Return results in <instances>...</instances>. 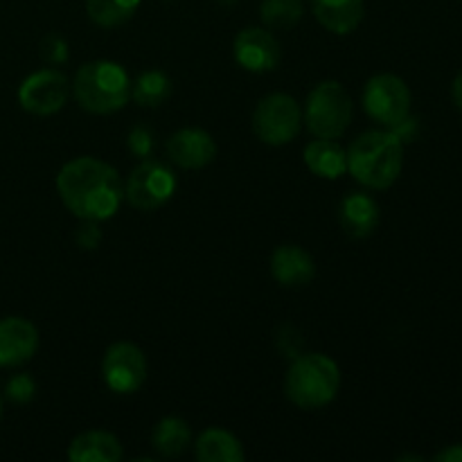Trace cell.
<instances>
[{"label":"cell","instance_id":"cell-1","mask_svg":"<svg viewBox=\"0 0 462 462\" xmlns=\"http://www.w3.org/2000/svg\"><path fill=\"white\" fill-rule=\"evenodd\" d=\"M57 189L72 215L90 221L111 219L125 197L116 167L90 156L66 162L57 176Z\"/></svg>","mask_w":462,"mask_h":462},{"label":"cell","instance_id":"cell-2","mask_svg":"<svg viewBox=\"0 0 462 462\" xmlns=\"http://www.w3.org/2000/svg\"><path fill=\"white\" fill-rule=\"evenodd\" d=\"M404 143L393 131H365L347 149V171L370 189H386L400 179Z\"/></svg>","mask_w":462,"mask_h":462},{"label":"cell","instance_id":"cell-3","mask_svg":"<svg viewBox=\"0 0 462 462\" xmlns=\"http://www.w3.org/2000/svg\"><path fill=\"white\" fill-rule=\"evenodd\" d=\"M341 388V370L325 355H298L284 377V393L298 409L314 411L328 406Z\"/></svg>","mask_w":462,"mask_h":462},{"label":"cell","instance_id":"cell-4","mask_svg":"<svg viewBox=\"0 0 462 462\" xmlns=\"http://www.w3.org/2000/svg\"><path fill=\"white\" fill-rule=\"evenodd\" d=\"M72 95L84 111L97 116L116 113L131 97L129 75L116 61H90L77 70Z\"/></svg>","mask_w":462,"mask_h":462},{"label":"cell","instance_id":"cell-5","mask_svg":"<svg viewBox=\"0 0 462 462\" xmlns=\"http://www.w3.org/2000/svg\"><path fill=\"white\" fill-rule=\"evenodd\" d=\"M305 122L316 138H341L352 122V97L343 84L320 81L307 97Z\"/></svg>","mask_w":462,"mask_h":462},{"label":"cell","instance_id":"cell-6","mask_svg":"<svg viewBox=\"0 0 462 462\" xmlns=\"http://www.w3.org/2000/svg\"><path fill=\"white\" fill-rule=\"evenodd\" d=\"M302 111L296 99L287 93H271L260 99L253 113V131L266 144H287L300 134Z\"/></svg>","mask_w":462,"mask_h":462},{"label":"cell","instance_id":"cell-7","mask_svg":"<svg viewBox=\"0 0 462 462\" xmlns=\"http://www.w3.org/2000/svg\"><path fill=\"white\" fill-rule=\"evenodd\" d=\"M176 192V176L167 165L144 158L129 174L125 197L135 210L152 212L165 206Z\"/></svg>","mask_w":462,"mask_h":462},{"label":"cell","instance_id":"cell-8","mask_svg":"<svg viewBox=\"0 0 462 462\" xmlns=\"http://www.w3.org/2000/svg\"><path fill=\"white\" fill-rule=\"evenodd\" d=\"M364 106L373 120L393 129L411 116V90L404 79L397 75H374L365 84Z\"/></svg>","mask_w":462,"mask_h":462},{"label":"cell","instance_id":"cell-9","mask_svg":"<svg viewBox=\"0 0 462 462\" xmlns=\"http://www.w3.org/2000/svg\"><path fill=\"white\" fill-rule=\"evenodd\" d=\"M102 374L113 393L129 395L135 393L147 379V359L144 352L134 343H113L104 355Z\"/></svg>","mask_w":462,"mask_h":462},{"label":"cell","instance_id":"cell-10","mask_svg":"<svg viewBox=\"0 0 462 462\" xmlns=\"http://www.w3.org/2000/svg\"><path fill=\"white\" fill-rule=\"evenodd\" d=\"M70 84L59 70H39L34 75L25 77V81L18 88V102L27 113L34 116H52L61 111L68 102Z\"/></svg>","mask_w":462,"mask_h":462},{"label":"cell","instance_id":"cell-11","mask_svg":"<svg viewBox=\"0 0 462 462\" xmlns=\"http://www.w3.org/2000/svg\"><path fill=\"white\" fill-rule=\"evenodd\" d=\"M233 52L239 66L251 72L273 70L282 57L278 39L266 27H246V30L239 32Z\"/></svg>","mask_w":462,"mask_h":462},{"label":"cell","instance_id":"cell-12","mask_svg":"<svg viewBox=\"0 0 462 462\" xmlns=\"http://www.w3.org/2000/svg\"><path fill=\"white\" fill-rule=\"evenodd\" d=\"M167 156L183 170H201L217 156L212 135L203 129H180L167 140Z\"/></svg>","mask_w":462,"mask_h":462},{"label":"cell","instance_id":"cell-13","mask_svg":"<svg viewBox=\"0 0 462 462\" xmlns=\"http://www.w3.org/2000/svg\"><path fill=\"white\" fill-rule=\"evenodd\" d=\"M39 332L30 320L9 316L0 320V365H21L36 355Z\"/></svg>","mask_w":462,"mask_h":462},{"label":"cell","instance_id":"cell-14","mask_svg":"<svg viewBox=\"0 0 462 462\" xmlns=\"http://www.w3.org/2000/svg\"><path fill=\"white\" fill-rule=\"evenodd\" d=\"M271 273L278 280L282 287H305L314 280L316 264L307 251L300 246H287L275 248L273 257H271Z\"/></svg>","mask_w":462,"mask_h":462},{"label":"cell","instance_id":"cell-15","mask_svg":"<svg viewBox=\"0 0 462 462\" xmlns=\"http://www.w3.org/2000/svg\"><path fill=\"white\" fill-rule=\"evenodd\" d=\"M338 219H341L346 235H350L355 239H365L377 230L379 206L370 194L352 192L341 201Z\"/></svg>","mask_w":462,"mask_h":462},{"label":"cell","instance_id":"cell-16","mask_svg":"<svg viewBox=\"0 0 462 462\" xmlns=\"http://www.w3.org/2000/svg\"><path fill=\"white\" fill-rule=\"evenodd\" d=\"M314 16L332 34H350L364 21V0H311Z\"/></svg>","mask_w":462,"mask_h":462},{"label":"cell","instance_id":"cell-17","mask_svg":"<svg viewBox=\"0 0 462 462\" xmlns=\"http://www.w3.org/2000/svg\"><path fill=\"white\" fill-rule=\"evenodd\" d=\"M305 165L320 179L337 180L347 171V152L337 140L316 138L305 147Z\"/></svg>","mask_w":462,"mask_h":462},{"label":"cell","instance_id":"cell-18","mask_svg":"<svg viewBox=\"0 0 462 462\" xmlns=\"http://www.w3.org/2000/svg\"><path fill=\"white\" fill-rule=\"evenodd\" d=\"M68 458L72 462H117L122 458V445L113 433L86 431L72 440Z\"/></svg>","mask_w":462,"mask_h":462},{"label":"cell","instance_id":"cell-19","mask_svg":"<svg viewBox=\"0 0 462 462\" xmlns=\"http://www.w3.org/2000/svg\"><path fill=\"white\" fill-rule=\"evenodd\" d=\"M197 458L201 462H242V442L224 429H208L197 440Z\"/></svg>","mask_w":462,"mask_h":462},{"label":"cell","instance_id":"cell-20","mask_svg":"<svg viewBox=\"0 0 462 462\" xmlns=\"http://www.w3.org/2000/svg\"><path fill=\"white\" fill-rule=\"evenodd\" d=\"M192 442V431L188 422L180 418H165L156 424L152 433V445L165 458H176L183 454Z\"/></svg>","mask_w":462,"mask_h":462},{"label":"cell","instance_id":"cell-21","mask_svg":"<svg viewBox=\"0 0 462 462\" xmlns=\"http://www.w3.org/2000/svg\"><path fill=\"white\" fill-rule=\"evenodd\" d=\"M171 95V81L165 72L147 70L131 84V97L138 106L158 108L165 104Z\"/></svg>","mask_w":462,"mask_h":462},{"label":"cell","instance_id":"cell-22","mask_svg":"<svg viewBox=\"0 0 462 462\" xmlns=\"http://www.w3.org/2000/svg\"><path fill=\"white\" fill-rule=\"evenodd\" d=\"M143 0H86L90 21L99 27H117L138 12Z\"/></svg>","mask_w":462,"mask_h":462},{"label":"cell","instance_id":"cell-23","mask_svg":"<svg viewBox=\"0 0 462 462\" xmlns=\"http://www.w3.org/2000/svg\"><path fill=\"white\" fill-rule=\"evenodd\" d=\"M302 0H262L260 18L271 30H291L302 18Z\"/></svg>","mask_w":462,"mask_h":462},{"label":"cell","instance_id":"cell-24","mask_svg":"<svg viewBox=\"0 0 462 462\" xmlns=\"http://www.w3.org/2000/svg\"><path fill=\"white\" fill-rule=\"evenodd\" d=\"M41 57H43L45 63L59 66V63H63L68 57H70L68 41L59 34H48L43 41H41Z\"/></svg>","mask_w":462,"mask_h":462},{"label":"cell","instance_id":"cell-25","mask_svg":"<svg viewBox=\"0 0 462 462\" xmlns=\"http://www.w3.org/2000/svg\"><path fill=\"white\" fill-rule=\"evenodd\" d=\"M34 391H36V383L30 374H16V377L9 379L7 391L5 393H7L9 400L16 402V404H27V402L34 397Z\"/></svg>","mask_w":462,"mask_h":462},{"label":"cell","instance_id":"cell-26","mask_svg":"<svg viewBox=\"0 0 462 462\" xmlns=\"http://www.w3.org/2000/svg\"><path fill=\"white\" fill-rule=\"evenodd\" d=\"M126 144H129L131 153L138 158H147L149 153L153 152V134L152 129H147V126L138 125L131 129L129 138H126Z\"/></svg>","mask_w":462,"mask_h":462},{"label":"cell","instance_id":"cell-27","mask_svg":"<svg viewBox=\"0 0 462 462\" xmlns=\"http://www.w3.org/2000/svg\"><path fill=\"white\" fill-rule=\"evenodd\" d=\"M84 224L77 228L75 233V242L77 246L84 248V251H95L102 242V228H99V221H90V219H81Z\"/></svg>","mask_w":462,"mask_h":462},{"label":"cell","instance_id":"cell-28","mask_svg":"<svg viewBox=\"0 0 462 462\" xmlns=\"http://www.w3.org/2000/svg\"><path fill=\"white\" fill-rule=\"evenodd\" d=\"M438 462H462V445H451L436 456Z\"/></svg>","mask_w":462,"mask_h":462},{"label":"cell","instance_id":"cell-29","mask_svg":"<svg viewBox=\"0 0 462 462\" xmlns=\"http://www.w3.org/2000/svg\"><path fill=\"white\" fill-rule=\"evenodd\" d=\"M451 95H454L456 106H458L462 111V70H460V75L454 79V86H451Z\"/></svg>","mask_w":462,"mask_h":462},{"label":"cell","instance_id":"cell-30","mask_svg":"<svg viewBox=\"0 0 462 462\" xmlns=\"http://www.w3.org/2000/svg\"><path fill=\"white\" fill-rule=\"evenodd\" d=\"M0 415H3V400H0Z\"/></svg>","mask_w":462,"mask_h":462}]
</instances>
